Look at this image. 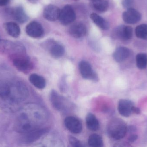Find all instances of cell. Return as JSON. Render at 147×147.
<instances>
[{"mask_svg": "<svg viewBox=\"0 0 147 147\" xmlns=\"http://www.w3.org/2000/svg\"><path fill=\"white\" fill-rule=\"evenodd\" d=\"M45 113L36 104H29L24 105L18 112L15 127L18 133H26L40 128L45 122Z\"/></svg>", "mask_w": 147, "mask_h": 147, "instance_id": "obj_1", "label": "cell"}, {"mask_svg": "<svg viewBox=\"0 0 147 147\" xmlns=\"http://www.w3.org/2000/svg\"><path fill=\"white\" fill-rule=\"evenodd\" d=\"M28 96V89L22 82L16 80L0 82V98L8 104H19Z\"/></svg>", "mask_w": 147, "mask_h": 147, "instance_id": "obj_2", "label": "cell"}, {"mask_svg": "<svg viewBox=\"0 0 147 147\" xmlns=\"http://www.w3.org/2000/svg\"><path fill=\"white\" fill-rule=\"evenodd\" d=\"M107 131L110 137L114 140H120L125 137L128 131V127L121 119L114 118L108 123Z\"/></svg>", "mask_w": 147, "mask_h": 147, "instance_id": "obj_3", "label": "cell"}, {"mask_svg": "<svg viewBox=\"0 0 147 147\" xmlns=\"http://www.w3.org/2000/svg\"><path fill=\"white\" fill-rule=\"evenodd\" d=\"M10 58L15 68L23 73H27L33 67V64L30 58L26 54V52L11 54Z\"/></svg>", "mask_w": 147, "mask_h": 147, "instance_id": "obj_4", "label": "cell"}, {"mask_svg": "<svg viewBox=\"0 0 147 147\" xmlns=\"http://www.w3.org/2000/svg\"><path fill=\"white\" fill-rule=\"evenodd\" d=\"M45 48L48 51L52 56L56 58H61L65 53L63 45L52 39L47 41L44 45Z\"/></svg>", "mask_w": 147, "mask_h": 147, "instance_id": "obj_5", "label": "cell"}, {"mask_svg": "<svg viewBox=\"0 0 147 147\" xmlns=\"http://www.w3.org/2000/svg\"><path fill=\"white\" fill-rule=\"evenodd\" d=\"M79 68L80 74L83 78L88 80L98 81L97 74L95 72L89 62L82 60L80 62Z\"/></svg>", "mask_w": 147, "mask_h": 147, "instance_id": "obj_6", "label": "cell"}, {"mask_svg": "<svg viewBox=\"0 0 147 147\" xmlns=\"http://www.w3.org/2000/svg\"><path fill=\"white\" fill-rule=\"evenodd\" d=\"M76 19V14L71 6L67 5L60 10L59 20L63 25H68L72 23Z\"/></svg>", "mask_w": 147, "mask_h": 147, "instance_id": "obj_7", "label": "cell"}, {"mask_svg": "<svg viewBox=\"0 0 147 147\" xmlns=\"http://www.w3.org/2000/svg\"><path fill=\"white\" fill-rule=\"evenodd\" d=\"M50 101L53 108L59 111L65 110L67 108V101L59 95L56 91L52 90L50 94Z\"/></svg>", "mask_w": 147, "mask_h": 147, "instance_id": "obj_8", "label": "cell"}, {"mask_svg": "<svg viewBox=\"0 0 147 147\" xmlns=\"http://www.w3.org/2000/svg\"><path fill=\"white\" fill-rule=\"evenodd\" d=\"M27 34L33 38H38L44 34V30L42 25L37 21L28 23L26 28Z\"/></svg>", "mask_w": 147, "mask_h": 147, "instance_id": "obj_9", "label": "cell"}, {"mask_svg": "<svg viewBox=\"0 0 147 147\" xmlns=\"http://www.w3.org/2000/svg\"><path fill=\"white\" fill-rule=\"evenodd\" d=\"M64 123L66 128L74 134H79L82 131V124L81 122L74 117H66Z\"/></svg>", "mask_w": 147, "mask_h": 147, "instance_id": "obj_10", "label": "cell"}, {"mask_svg": "<svg viewBox=\"0 0 147 147\" xmlns=\"http://www.w3.org/2000/svg\"><path fill=\"white\" fill-rule=\"evenodd\" d=\"M133 33V30L132 27L121 26L115 29L113 35L121 40L127 41L131 39Z\"/></svg>", "mask_w": 147, "mask_h": 147, "instance_id": "obj_11", "label": "cell"}, {"mask_svg": "<svg viewBox=\"0 0 147 147\" xmlns=\"http://www.w3.org/2000/svg\"><path fill=\"white\" fill-rule=\"evenodd\" d=\"M123 19L127 24H135L139 22L141 19L140 13L133 8L128 9L127 11L123 12Z\"/></svg>", "mask_w": 147, "mask_h": 147, "instance_id": "obj_12", "label": "cell"}, {"mask_svg": "<svg viewBox=\"0 0 147 147\" xmlns=\"http://www.w3.org/2000/svg\"><path fill=\"white\" fill-rule=\"evenodd\" d=\"M134 104L133 102L127 99H121L118 105V110L121 115L129 117L133 113Z\"/></svg>", "mask_w": 147, "mask_h": 147, "instance_id": "obj_13", "label": "cell"}, {"mask_svg": "<svg viewBox=\"0 0 147 147\" xmlns=\"http://www.w3.org/2000/svg\"><path fill=\"white\" fill-rule=\"evenodd\" d=\"M60 9L57 6L49 4L45 7L43 16L45 19L50 21H55L59 19Z\"/></svg>", "mask_w": 147, "mask_h": 147, "instance_id": "obj_14", "label": "cell"}, {"mask_svg": "<svg viewBox=\"0 0 147 147\" xmlns=\"http://www.w3.org/2000/svg\"><path fill=\"white\" fill-rule=\"evenodd\" d=\"M46 128H41L23 134V141L26 143H32L41 138L48 132Z\"/></svg>", "mask_w": 147, "mask_h": 147, "instance_id": "obj_15", "label": "cell"}, {"mask_svg": "<svg viewBox=\"0 0 147 147\" xmlns=\"http://www.w3.org/2000/svg\"><path fill=\"white\" fill-rule=\"evenodd\" d=\"M8 11L12 15L14 19L19 23L22 24L28 20V16L22 6H18L14 9H9Z\"/></svg>", "mask_w": 147, "mask_h": 147, "instance_id": "obj_16", "label": "cell"}, {"mask_svg": "<svg viewBox=\"0 0 147 147\" xmlns=\"http://www.w3.org/2000/svg\"><path fill=\"white\" fill-rule=\"evenodd\" d=\"M86 27L84 24L80 22L74 24L69 30L71 35L76 39L84 37L86 35Z\"/></svg>", "mask_w": 147, "mask_h": 147, "instance_id": "obj_17", "label": "cell"}, {"mask_svg": "<svg viewBox=\"0 0 147 147\" xmlns=\"http://www.w3.org/2000/svg\"><path fill=\"white\" fill-rule=\"evenodd\" d=\"M130 54V50L128 48L125 47H119L114 52L113 58L116 62L121 63L128 58Z\"/></svg>", "mask_w": 147, "mask_h": 147, "instance_id": "obj_18", "label": "cell"}, {"mask_svg": "<svg viewBox=\"0 0 147 147\" xmlns=\"http://www.w3.org/2000/svg\"><path fill=\"white\" fill-rule=\"evenodd\" d=\"M5 30L9 35L13 38H18L21 33L20 26L13 22H6L4 24Z\"/></svg>", "mask_w": 147, "mask_h": 147, "instance_id": "obj_19", "label": "cell"}, {"mask_svg": "<svg viewBox=\"0 0 147 147\" xmlns=\"http://www.w3.org/2000/svg\"><path fill=\"white\" fill-rule=\"evenodd\" d=\"M29 80L30 83L38 89H42L45 87V79L40 75L33 73L29 77Z\"/></svg>", "mask_w": 147, "mask_h": 147, "instance_id": "obj_20", "label": "cell"}, {"mask_svg": "<svg viewBox=\"0 0 147 147\" xmlns=\"http://www.w3.org/2000/svg\"><path fill=\"white\" fill-rule=\"evenodd\" d=\"M86 127L91 131H96L99 128L98 120L94 115L91 113L87 114L86 118Z\"/></svg>", "mask_w": 147, "mask_h": 147, "instance_id": "obj_21", "label": "cell"}, {"mask_svg": "<svg viewBox=\"0 0 147 147\" xmlns=\"http://www.w3.org/2000/svg\"><path fill=\"white\" fill-rule=\"evenodd\" d=\"M90 18L95 24L103 30H107L109 28V24L103 18L96 13H92Z\"/></svg>", "mask_w": 147, "mask_h": 147, "instance_id": "obj_22", "label": "cell"}, {"mask_svg": "<svg viewBox=\"0 0 147 147\" xmlns=\"http://www.w3.org/2000/svg\"><path fill=\"white\" fill-rule=\"evenodd\" d=\"M92 7L97 11L105 12L109 8V2L107 0H90Z\"/></svg>", "mask_w": 147, "mask_h": 147, "instance_id": "obj_23", "label": "cell"}, {"mask_svg": "<svg viewBox=\"0 0 147 147\" xmlns=\"http://www.w3.org/2000/svg\"><path fill=\"white\" fill-rule=\"evenodd\" d=\"M88 144L91 147H102L103 146L102 138L99 135L93 134L90 135L88 139Z\"/></svg>", "mask_w": 147, "mask_h": 147, "instance_id": "obj_24", "label": "cell"}, {"mask_svg": "<svg viewBox=\"0 0 147 147\" xmlns=\"http://www.w3.org/2000/svg\"><path fill=\"white\" fill-rule=\"evenodd\" d=\"M136 65L141 70L146 69L147 66V55L145 53H140L136 56Z\"/></svg>", "mask_w": 147, "mask_h": 147, "instance_id": "obj_25", "label": "cell"}, {"mask_svg": "<svg viewBox=\"0 0 147 147\" xmlns=\"http://www.w3.org/2000/svg\"><path fill=\"white\" fill-rule=\"evenodd\" d=\"M136 35L138 38L143 40H147V24H142L136 27Z\"/></svg>", "mask_w": 147, "mask_h": 147, "instance_id": "obj_26", "label": "cell"}, {"mask_svg": "<svg viewBox=\"0 0 147 147\" xmlns=\"http://www.w3.org/2000/svg\"><path fill=\"white\" fill-rule=\"evenodd\" d=\"M69 142L70 144L71 145V146L73 147H83L84 146L82 145L81 142L79 140H78L77 138L73 137V136H69Z\"/></svg>", "mask_w": 147, "mask_h": 147, "instance_id": "obj_27", "label": "cell"}, {"mask_svg": "<svg viewBox=\"0 0 147 147\" xmlns=\"http://www.w3.org/2000/svg\"><path fill=\"white\" fill-rule=\"evenodd\" d=\"M134 2V0H123L122 5L125 8L128 9L133 8Z\"/></svg>", "mask_w": 147, "mask_h": 147, "instance_id": "obj_28", "label": "cell"}, {"mask_svg": "<svg viewBox=\"0 0 147 147\" xmlns=\"http://www.w3.org/2000/svg\"><path fill=\"white\" fill-rule=\"evenodd\" d=\"M138 135H132L128 138L129 141L130 142H134L138 139Z\"/></svg>", "mask_w": 147, "mask_h": 147, "instance_id": "obj_29", "label": "cell"}, {"mask_svg": "<svg viewBox=\"0 0 147 147\" xmlns=\"http://www.w3.org/2000/svg\"><path fill=\"white\" fill-rule=\"evenodd\" d=\"M9 0H0V6L7 5L9 2Z\"/></svg>", "mask_w": 147, "mask_h": 147, "instance_id": "obj_30", "label": "cell"}, {"mask_svg": "<svg viewBox=\"0 0 147 147\" xmlns=\"http://www.w3.org/2000/svg\"><path fill=\"white\" fill-rule=\"evenodd\" d=\"M133 113H135V114H139L140 113V109L136 108L134 106V108H133Z\"/></svg>", "mask_w": 147, "mask_h": 147, "instance_id": "obj_31", "label": "cell"}, {"mask_svg": "<svg viewBox=\"0 0 147 147\" xmlns=\"http://www.w3.org/2000/svg\"><path fill=\"white\" fill-rule=\"evenodd\" d=\"M136 130V129L134 126H130L129 129L128 128V131H129V132H134L135 130Z\"/></svg>", "mask_w": 147, "mask_h": 147, "instance_id": "obj_32", "label": "cell"}, {"mask_svg": "<svg viewBox=\"0 0 147 147\" xmlns=\"http://www.w3.org/2000/svg\"><path fill=\"white\" fill-rule=\"evenodd\" d=\"M28 1L31 3H33V4H36L38 2L39 0H28Z\"/></svg>", "mask_w": 147, "mask_h": 147, "instance_id": "obj_33", "label": "cell"}, {"mask_svg": "<svg viewBox=\"0 0 147 147\" xmlns=\"http://www.w3.org/2000/svg\"><path fill=\"white\" fill-rule=\"evenodd\" d=\"M75 1H78V0H75Z\"/></svg>", "mask_w": 147, "mask_h": 147, "instance_id": "obj_34", "label": "cell"}]
</instances>
